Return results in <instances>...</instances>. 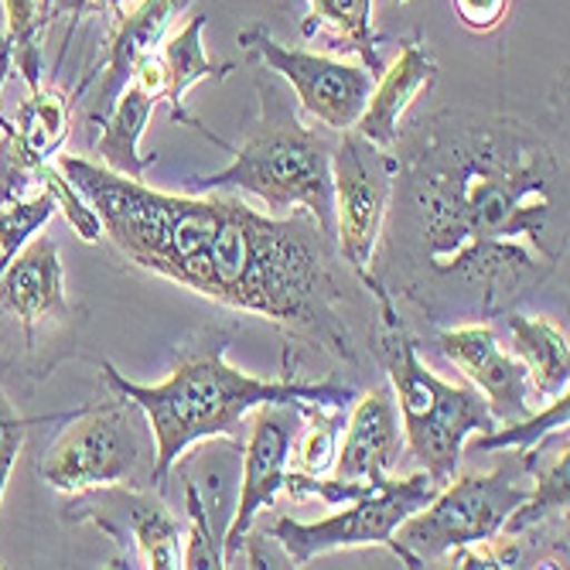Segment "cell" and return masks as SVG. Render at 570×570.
<instances>
[{
	"label": "cell",
	"instance_id": "obj_8",
	"mask_svg": "<svg viewBox=\"0 0 570 570\" xmlns=\"http://www.w3.org/2000/svg\"><path fill=\"white\" fill-rule=\"evenodd\" d=\"M438 482L421 469L406 479L386 475L373 492L362 499H352L342 512L325 515L318 523H297V520H277L271 527V537L284 547L291 567H304L322 553L348 550V547H386L403 560V550L396 543V527L424 509L438 495Z\"/></svg>",
	"mask_w": 570,
	"mask_h": 570
},
{
	"label": "cell",
	"instance_id": "obj_21",
	"mask_svg": "<svg viewBox=\"0 0 570 570\" xmlns=\"http://www.w3.org/2000/svg\"><path fill=\"white\" fill-rule=\"evenodd\" d=\"M307 21L301 24L304 38H311L315 31L328 28L335 31L338 41H345L352 51H358L362 66L370 72H383V59H380V38L373 31V0H307Z\"/></svg>",
	"mask_w": 570,
	"mask_h": 570
},
{
	"label": "cell",
	"instance_id": "obj_35",
	"mask_svg": "<svg viewBox=\"0 0 570 570\" xmlns=\"http://www.w3.org/2000/svg\"><path fill=\"white\" fill-rule=\"evenodd\" d=\"M181 4H185V8H188V4H191V0H181Z\"/></svg>",
	"mask_w": 570,
	"mask_h": 570
},
{
	"label": "cell",
	"instance_id": "obj_30",
	"mask_svg": "<svg viewBox=\"0 0 570 570\" xmlns=\"http://www.w3.org/2000/svg\"><path fill=\"white\" fill-rule=\"evenodd\" d=\"M454 11H458V21L469 31L489 35L502 24L509 0H454Z\"/></svg>",
	"mask_w": 570,
	"mask_h": 570
},
{
	"label": "cell",
	"instance_id": "obj_6",
	"mask_svg": "<svg viewBox=\"0 0 570 570\" xmlns=\"http://www.w3.org/2000/svg\"><path fill=\"white\" fill-rule=\"evenodd\" d=\"M540 444L509 451L492 472L458 475L438 489V495L396 527V543L406 567H428L448 560L451 550L485 543L502 533V523L512 515L530 489Z\"/></svg>",
	"mask_w": 570,
	"mask_h": 570
},
{
	"label": "cell",
	"instance_id": "obj_17",
	"mask_svg": "<svg viewBox=\"0 0 570 570\" xmlns=\"http://www.w3.org/2000/svg\"><path fill=\"white\" fill-rule=\"evenodd\" d=\"M161 102V72L154 56H147L134 79L124 86V92L114 99V107L102 120V134L96 137V154L99 165H107L117 175L127 178H144V171L154 165L158 154H140V137L154 117V107Z\"/></svg>",
	"mask_w": 570,
	"mask_h": 570
},
{
	"label": "cell",
	"instance_id": "obj_23",
	"mask_svg": "<svg viewBox=\"0 0 570 570\" xmlns=\"http://www.w3.org/2000/svg\"><path fill=\"white\" fill-rule=\"evenodd\" d=\"M297 410L304 421V428L297 431V441H294L297 464L304 475H325L335 464L345 417L338 406H322V403H301Z\"/></svg>",
	"mask_w": 570,
	"mask_h": 570
},
{
	"label": "cell",
	"instance_id": "obj_11",
	"mask_svg": "<svg viewBox=\"0 0 570 570\" xmlns=\"http://www.w3.org/2000/svg\"><path fill=\"white\" fill-rule=\"evenodd\" d=\"M301 403H267L256 406L246 424L243 448V482L236 515L223 537V563L236 567L243 557V540L261 520V512L277 502L287 479V461L294 454V441L301 431Z\"/></svg>",
	"mask_w": 570,
	"mask_h": 570
},
{
	"label": "cell",
	"instance_id": "obj_31",
	"mask_svg": "<svg viewBox=\"0 0 570 570\" xmlns=\"http://www.w3.org/2000/svg\"><path fill=\"white\" fill-rule=\"evenodd\" d=\"M127 0H38L41 8V18L48 21L51 14H72V24L82 18V14H120Z\"/></svg>",
	"mask_w": 570,
	"mask_h": 570
},
{
	"label": "cell",
	"instance_id": "obj_12",
	"mask_svg": "<svg viewBox=\"0 0 570 570\" xmlns=\"http://www.w3.org/2000/svg\"><path fill=\"white\" fill-rule=\"evenodd\" d=\"M72 520H92L117 540H130L150 570L181 567V523L154 489H96L72 495Z\"/></svg>",
	"mask_w": 570,
	"mask_h": 570
},
{
	"label": "cell",
	"instance_id": "obj_10",
	"mask_svg": "<svg viewBox=\"0 0 570 570\" xmlns=\"http://www.w3.org/2000/svg\"><path fill=\"white\" fill-rule=\"evenodd\" d=\"M239 45L249 59L264 62L271 72L287 79L301 107L335 134L355 127L376 86V72H370L366 66H352L332 56H315V51L281 45L264 24L246 28L239 35Z\"/></svg>",
	"mask_w": 570,
	"mask_h": 570
},
{
	"label": "cell",
	"instance_id": "obj_13",
	"mask_svg": "<svg viewBox=\"0 0 570 570\" xmlns=\"http://www.w3.org/2000/svg\"><path fill=\"white\" fill-rule=\"evenodd\" d=\"M438 348L482 390L495 421L512 424L537 413V390L523 370V362L502 352L489 322L444 328L438 335Z\"/></svg>",
	"mask_w": 570,
	"mask_h": 570
},
{
	"label": "cell",
	"instance_id": "obj_15",
	"mask_svg": "<svg viewBox=\"0 0 570 570\" xmlns=\"http://www.w3.org/2000/svg\"><path fill=\"white\" fill-rule=\"evenodd\" d=\"M345 438L338 441L335 454V479L355 482H383L390 469L400 461L406 444L400 410L390 386H373L370 393L355 396L352 417L345 424Z\"/></svg>",
	"mask_w": 570,
	"mask_h": 570
},
{
	"label": "cell",
	"instance_id": "obj_2",
	"mask_svg": "<svg viewBox=\"0 0 570 570\" xmlns=\"http://www.w3.org/2000/svg\"><path fill=\"white\" fill-rule=\"evenodd\" d=\"M59 171L82 191L107 236L140 271L226 307L271 318L332 355L355 358L332 274V239L307 213L264 216L236 195H168L79 154Z\"/></svg>",
	"mask_w": 570,
	"mask_h": 570
},
{
	"label": "cell",
	"instance_id": "obj_26",
	"mask_svg": "<svg viewBox=\"0 0 570 570\" xmlns=\"http://www.w3.org/2000/svg\"><path fill=\"white\" fill-rule=\"evenodd\" d=\"M567 417H570V396L560 393L547 410H537L523 421H512L509 428H492L485 431L482 438L472 441V451L479 454H492V451H502V448H533L540 444L550 431H560L567 428Z\"/></svg>",
	"mask_w": 570,
	"mask_h": 570
},
{
	"label": "cell",
	"instance_id": "obj_14",
	"mask_svg": "<svg viewBox=\"0 0 570 570\" xmlns=\"http://www.w3.org/2000/svg\"><path fill=\"white\" fill-rule=\"evenodd\" d=\"M185 11L181 0H137L130 11H120L114 21V35L107 45V56H102V72H99V86L86 107V120L96 127L107 120L114 99L124 92V86L134 79L137 66L154 56L161 48L165 31L171 24V18Z\"/></svg>",
	"mask_w": 570,
	"mask_h": 570
},
{
	"label": "cell",
	"instance_id": "obj_1",
	"mask_svg": "<svg viewBox=\"0 0 570 570\" xmlns=\"http://www.w3.org/2000/svg\"><path fill=\"white\" fill-rule=\"evenodd\" d=\"M390 261L421 307L502 318L567 256V168L527 124L441 110L396 137Z\"/></svg>",
	"mask_w": 570,
	"mask_h": 570
},
{
	"label": "cell",
	"instance_id": "obj_33",
	"mask_svg": "<svg viewBox=\"0 0 570 570\" xmlns=\"http://www.w3.org/2000/svg\"><path fill=\"white\" fill-rule=\"evenodd\" d=\"M11 130V120L4 117V114H0V134H8Z\"/></svg>",
	"mask_w": 570,
	"mask_h": 570
},
{
	"label": "cell",
	"instance_id": "obj_25",
	"mask_svg": "<svg viewBox=\"0 0 570 570\" xmlns=\"http://www.w3.org/2000/svg\"><path fill=\"white\" fill-rule=\"evenodd\" d=\"M56 209L59 205L48 188H38L31 195H21V198H11L0 205V274H4L8 264L28 246V239L48 226Z\"/></svg>",
	"mask_w": 570,
	"mask_h": 570
},
{
	"label": "cell",
	"instance_id": "obj_36",
	"mask_svg": "<svg viewBox=\"0 0 570 570\" xmlns=\"http://www.w3.org/2000/svg\"><path fill=\"white\" fill-rule=\"evenodd\" d=\"M291 4H301V0H291Z\"/></svg>",
	"mask_w": 570,
	"mask_h": 570
},
{
	"label": "cell",
	"instance_id": "obj_9",
	"mask_svg": "<svg viewBox=\"0 0 570 570\" xmlns=\"http://www.w3.org/2000/svg\"><path fill=\"white\" fill-rule=\"evenodd\" d=\"M396 175V154L376 147L355 130L332 150V188H335V243L348 271L376 291L383 281L373 274V256L390 216V195Z\"/></svg>",
	"mask_w": 570,
	"mask_h": 570
},
{
	"label": "cell",
	"instance_id": "obj_20",
	"mask_svg": "<svg viewBox=\"0 0 570 570\" xmlns=\"http://www.w3.org/2000/svg\"><path fill=\"white\" fill-rule=\"evenodd\" d=\"M205 24H209V14H195L175 38H168L158 51H154V62H158V72H161V102H168L175 120L191 124V127H198V124L185 114L181 96L202 79H226V72H229V66L213 62L205 56V48H202Z\"/></svg>",
	"mask_w": 570,
	"mask_h": 570
},
{
	"label": "cell",
	"instance_id": "obj_18",
	"mask_svg": "<svg viewBox=\"0 0 570 570\" xmlns=\"http://www.w3.org/2000/svg\"><path fill=\"white\" fill-rule=\"evenodd\" d=\"M438 79V62L431 59L428 45L421 41H406L400 48V56L390 69L376 76V86L366 99V110L355 120V134L366 137L376 147H393L400 137V124L406 110L413 107V99L428 92Z\"/></svg>",
	"mask_w": 570,
	"mask_h": 570
},
{
	"label": "cell",
	"instance_id": "obj_16",
	"mask_svg": "<svg viewBox=\"0 0 570 570\" xmlns=\"http://www.w3.org/2000/svg\"><path fill=\"white\" fill-rule=\"evenodd\" d=\"M0 307L21 325L28 342H35L41 325L69 318L62 261L48 236L28 239V246L0 274Z\"/></svg>",
	"mask_w": 570,
	"mask_h": 570
},
{
	"label": "cell",
	"instance_id": "obj_22",
	"mask_svg": "<svg viewBox=\"0 0 570 570\" xmlns=\"http://www.w3.org/2000/svg\"><path fill=\"white\" fill-rule=\"evenodd\" d=\"M570 454H567V441H560V451L553 454V461L547 469H537L533 464V489L530 495L512 509V515L502 523V537L509 540H520L527 537L530 530H537L547 515H560L567 512V502H570Z\"/></svg>",
	"mask_w": 570,
	"mask_h": 570
},
{
	"label": "cell",
	"instance_id": "obj_4",
	"mask_svg": "<svg viewBox=\"0 0 570 570\" xmlns=\"http://www.w3.org/2000/svg\"><path fill=\"white\" fill-rule=\"evenodd\" d=\"M373 294L380 301L383 318L376 332V348L390 376L403 438L421 469L438 485H448L458 475L464 441L475 431L485 434L499 428V421L492 417V410L479 390L444 383L434 370L424 366V358L417 355V342L410 338L406 325L396 315L393 294L383 284Z\"/></svg>",
	"mask_w": 570,
	"mask_h": 570
},
{
	"label": "cell",
	"instance_id": "obj_5",
	"mask_svg": "<svg viewBox=\"0 0 570 570\" xmlns=\"http://www.w3.org/2000/svg\"><path fill=\"white\" fill-rule=\"evenodd\" d=\"M332 150L335 144L325 134L301 127L297 117L284 110L277 120L267 117L223 171L188 178L185 185L188 191H249L267 205L271 216L301 209L335 239Z\"/></svg>",
	"mask_w": 570,
	"mask_h": 570
},
{
	"label": "cell",
	"instance_id": "obj_28",
	"mask_svg": "<svg viewBox=\"0 0 570 570\" xmlns=\"http://www.w3.org/2000/svg\"><path fill=\"white\" fill-rule=\"evenodd\" d=\"M38 188H48L56 205L62 209V216L69 219V226L86 239V243H99L102 239V226H99V216L92 213V205L82 198V191L59 171L56 161H45L41 171H38Z\"/></svg>",
	"mask_w": 570,
	"mask_h": 570
},
{
	"label": "cell",
	"instance_id": "obj_7",
	"mask_svg": "<svg viewBox=\"0 0 570 570\" xmlns=\"http://www.w3.org/2000/svg\"><path fill=\"white\" fill-rule=\"evenodd\" d=\"M154 434L144 410L114 393L56 438L48 454L38 461V475L66 495L96 492V489H154Z\"/></svg>",
	"mask_w": 570,
	"mask_h": 570
},
{
	"label": "cell",
	"instance_id": "obj_3",
	"mask_svg": "<svg viewBox=\"0 0 570 570\" xmlns=\"http://www.w3.org/2000/svg\"><path fill=\"white\" fill-rule=\"evenodd\" d=\"M233 328H202L175 358L165 383H134L110 362H102V380L110 393L134 400L154 434V489H161L178 458L195 441L229 438L239 444L243 424L256 406L267 403H322L348 406L358 393L345 383H301V380H256L226 362Z\"/></svg>",
	"mask_w": 570,
	"mask_h": 570
},
{
	"label": "cell",
	"instance_id": "obj_32",
	"mask_svg": "<svg viewBox=\"0 0 570 570\" xmlns=\"http://www.w3.org/2000/svg\"><path fill=\"white\" fill-rule=\"evenodd\" d=\"M11 48H8V38L0 35V86H4V79L11 76Z\"/></svg>",
	"mask_w": 570,
	"mask_h": 570
},
{
	"label": "cell",
	"instance_id": "obj_19",
	"mask_svg": "<svg viewBox=\"0 0 570 570\" xmlns=\"http://www.w3.org/2000/svg\"><path fill=\"white\" fill-rule=\"evenodd\" d=\"M505 328L512 338V352L523 362V370L537 390V396H560L570 383V345L560 325L550 318L505 311Z\"/></svg>",
	"mask_w": 570,
	"mask_h": 570
},
{
	"label": "cell",
	"instance_id": "obj_27",
	"mask_svg": "<svg viewBox=\"0 0 570 570\" xmlns=\"http://www.w3.org/2000/svg\"><path fill=\"white\" fill-rule=\"evenodd\" d=\"M185 512H188V547L181 550V567H188V570L226 567L223 563V540L213 533L209 509H205L195 482H185Z\"/></svg>",
	"mask_w": 570,
	"mask_h": 570
},
{
	"label": "cell",
	"instance_id": "obj_34",
	"mask_svg": "<svg viewBox=\"0 0 570 570\" xmlns=\"http://www.w3.org/2000/svg\"><path fill=\"white\" fill-rule=\"evenodd\" d=\"M393 4H406V0H393Z\"/></svg>",
	"mask_w": 570,
	"mask_h": 570
},
{
	"label": "cell",
	"instance_id": "obj_29",
	"mask_svg": "<svg viewBox=\"0 0 570 570\" xmlns=\"http://www.w3.org/2000/svg\"><path fill=\"white\" fill-rule=\"evenodd\" d=\"M24 428H28V421L18 417V410L11 406V400L0 393V499H4L11 469H14V461H18L21 448H24Z\"/></svg>",
	"mask_w": 570,
	"mask_h": 570
},
{
	"label": "cell",
	"instance_id": "obj_24",
	"mask_svg": "<svg viewBox=\"0 0 570 570\" xmlns=\"http://www.w3.org/2000/svg\"><path fill=\"white\" fill-rule=\"evenodd\" d=\"M4 18H8V48H11V66L21 72L28 92L41 89V28L48 24L41 18L38 0H4Z\"/></svg>",
	"mask_w": 570,
	"mask_h": 570
}]
</instances>
